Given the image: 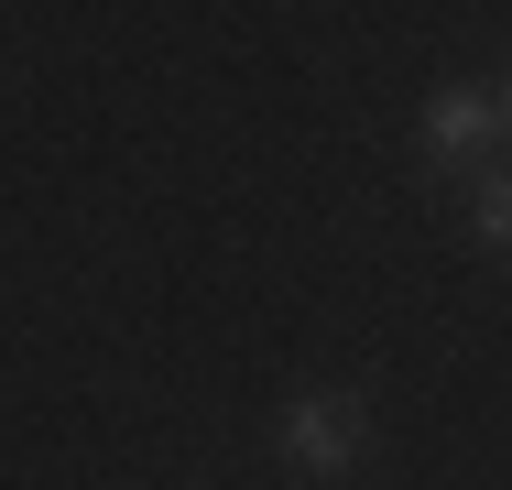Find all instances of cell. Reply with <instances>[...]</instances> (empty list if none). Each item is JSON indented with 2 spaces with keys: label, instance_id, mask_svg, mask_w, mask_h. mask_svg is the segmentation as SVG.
<instances>
[{
  "label": "cell",
  "instance_id": "6da1fadb",
  "mask_svg": "<svg viewBox=\"0 0 512 490\" xmlns=\"http://www.w3.org/2000/svg\"><path fill=\"white\" fill-rule=\"evenodd\" d=\"M262 447H273V469L306 490H338L371 469V447H382V414H371V392L360 382H306L273 403V425H262Z\"/></svg>",
  "mask_w": 512,
  "mask_h": 490
},
{
  "label": "cell",
  "instance_id": "7a4b0ae2",
  "mask_svg": "<svg viewBox=\"0 0 512 490\" xmlns=\"http://www.w3.org/2000/svg\"><path fill=\"white\" fill-rule=\"evenodd\" d=\"M414 153H425V175L436 186H458L469 164H491L502 153V109H491V77H447V88L414 109Z\"/></svg>",
  "mask_w": 512,
  "mask_h": 490
},
{
  "label": "cell",
  "instance_id": "3957f363",
  "mask_svg": "<svg viewBox=\"0 0 512 490\" xmlns=\"http://www.w3.org/2000/svg\"><path fill=\"white\" fill-rule=\"evenodd\" d=\"M458 218H469L480 251H502V262H512V164H502V153L458 175Z\"/></svg>",
  "mask_w": 512,
  "mask_h": 490
},
{
  "label": "cell",
  "instance_id": "277c9868",
  "mask_svg": "<svg viewBox=\"0 0 512 490\" xmlns=\"http://www.w3.org/2000/svg\"><path fill=\"white\" fill-rule=\"evenodd\" d=\"M491 109H502V142H512V55H502V77H491Z\"/></svg>",
  "mask_w": 512,
  "mask_h": 490
}]
</instances>
